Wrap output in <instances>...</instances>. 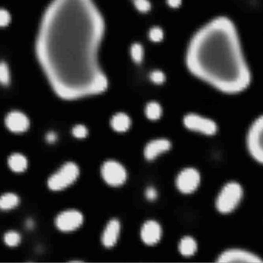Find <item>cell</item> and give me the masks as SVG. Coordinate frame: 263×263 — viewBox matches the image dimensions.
<instances>
[{"label":"cell","instance_id":"6da1fadb","mask_svg":"<svg viewBox=\"0 0 263 263\" xmlns=\"http://www.w3.org/2000/svg\"><path fill=\"white\" fill-rule=\"evenodd\" d=\"M185 63L193 77L226 95L245 92L252 82L239 33L227 16L212 18L196 30Z\"/></svg>","mask_w":263,"mask_h":263},{"label":"cell","instance_id":"7a4b0ae2","mask_svg":"<svg viewBox=\"0 0 263 263\" xmlns=\"http://www.w3.org/2000/svg\"><path fill=\"white\" fill-rule=\"evenodd\" d=\"M245 198L243 185L236 180L225 182L215 195L214 208L220 215H229L236 212Z\"/></svg>","mask_w":263,"mask_h":263},{"label":"cell","instance_id":"3957f363","mask_svg":"<svg viewBox=\"0 0 263 263\" xmlns=\"http://www.w3.org/2000/svg\"><path fill=\"white\" fill-rule=\"evenodd\" d=\"M245 147L250 159L263 166V114L254 118L248 127Z\"/></svg>","mask_w":263,"mask_h":263},{"label":"cell","instance_id":"277c9868","mask_svg":"<svg viewBox=\"0 0 263 263\" xmlns=\"http://www.w3.org/2000/svg\"><path fill=\"white\" fill-rule=\"evenodd\" d=\"M182 123L188 132L207 138L215 137L220 130L218 123L215 120L196 112L186 114L183 117Z\"/></svg>","mask_w":263,"mask_h":263},{"label":"cell","instance_id":"5b68a950","mask_svg":"<svg viewBox=\"0 0 263 263\" xmlns=\"http://www.w3.org/2000/svg\"><path fill=\"white\" fill-rule=\"evenodd\" d=\"M202 173L195 167L182 168L176 179V186L181 194L191 195L195 194L202 185Z\"/></svg>","mask_w":263,"mask_h":263},{"label":"cell","instance_id":"8992f818","mask_svg":"<svg viewBox=\"0 0 263 263\" xmlns=\"http://www.w3.org/2000/svg\"><path fill=\"white\" fill-rule=\"evenodd\" d=\"M79 176V168L73 162L63 165L57 172L50 176L48 186L53 191H60L72 185Z\"/></svg>","mask_w":263,"mask_h":263},{"label":"cell","instance_id":"52a82bcc","mask_svg":"<svg viewBox=\"0 0 263 263\" xmlns=\"http://www.w3.org/2000/svg\"><path fill=\"white\" fill-rule=\"evenodd\" d=\"M217 262H261L262 257L256 252L245 248L230 247L220 252Z\"/></svg>","mask_w":263,"mask_h":263},{"label":"cell","instance_id":"ba28073f","mask_svg":"<svg viewBox=\"0 0 263 263\" xmlns=\"http://www.w3.org/2000/svg\"><path fill=\"white\" fill-rule=\"evenodd\" d=\"M101 174L103 180L114 187L123 185L127 179L125 168L115 161L104 162L101 168Z\"/></svg>","mask_w":263,"mask_h":263},{"label":"cell","instance_id":"9c48e42d","mask_svg":"<svg viewBox=\"0 0 263 263\" xmlns=\"http://www.w3.org/2000/svg\"><path fill=\"white\" fill-rule=\"evenodd\" d=\"M83 217L77 210H68L56 218V226L62 232H72L83 224Z\"/></svg>","mask_w":263,"mask_h":263},{"label":"cell","instance_id":"30bf717a","mask_svg":"<svg viewBox=\"0 0 263 263\" xmlns=\"http://www.w3.org/2000/svg\"><path fill=\"white\" fill-rule=\"evenodd\" d=\"M162 227L159 223L153 220L146 222L141 229V239L147 246L158 244L162 238Z\"/></svg>","mask_w":263,"mask_h":263},{"label":"cell","instance_id":"8fae6325","mask_svg":"<svg viewBox=\"0 0 263 263\" xmlns=\"http://www.w3.org/2000/svg\"><path fill=\"white\" fill-rule=\"evenodd\" d=\"M171 143L165 138H159L150 141L144 148V157L148 161L155 160L156 158L169 151Z\"/></svg>","mask_w":263,"mask_h":263},{"label":"cell","instance_id":"7c38bea8","mask_svg":"<svg viewBox=\"0 0 263 263\" xmlns=\"http://www.w3.org/2000/svg\"><path fill=\"white\" fill-rule=\"evenodd\" d=\"M6 125L10 132L23 133L29 128L30 121L24 114L19 112H13L7 115Z\"/></svg>","mask_w":263,"mask_h":263},{"label":"cell","instance_id":"4fadbf2b","mask_svg":"<svg viewBox=\"0 0 263 263\" xmlns=\"http://www.w3.org/2000/svg\"><path fill=\"white\" fill-rule=\"evenodd\" d=\"M121 225L117 220H112L107 223L102 235L101 241L103 246L112 248L116 244L119 237Z\"/></svg>","mask_w":263,"mask_h":263},{"label":"cell","instance_id":"5bb4252c","mask_svg":"<svg viewBox=\"0 0 263 263\" xmlns=\"http://www.w3.org/2000/svg\"><path fill=\"white\" fill-rule=\"evenodd\" d=\"M179 252L185 258L194 256L199 252V243L192 235H184L179 243Z\"/></svg>","mask_w":263,"mask_h":263},{"label":"cell","instance_id":"9a60e30c","mask_svg":"<svg viewBox=\"0 0 263 263\" xmlns=\"http://www.w3.org/2000/svg\"><path fill=\"white\" fill-rule=\"evenodd\" d=\"M112 126L114 130L118 132H125L130 126V119L124 113L115 115L112 119Z\"/></svg>","mask_w":263,"mask_h":263},{"label":"cell","instance_id":"2e32d148","mask_svg":"<svg viewBox=\"0 0 263 263\" xmlns=\"http://www.w3.org/2000/svg\"><path fill=\"white\" fill-rule=\"evenodd\" d=\"M9 166L15 172H24L27 168V160L20 154H13L9 158Z\"/></svg>","mask_w":263,"mask_h":263},{"label":"cell","instance_id":"e0dca14e","mask_svg":"<svg viewBox=\"0 0 263 263\" xmlns=\"http://www.w3.org/2000/svg\"><path fill=\"white\" fill-rule=\"evenodd\" d=\"M145 115L147 118L151 121L160 119L162 115V108L161 105L157 102H150L147 103L145 108Z\"/></svg>","mask_w":263,"mask_h":263},{"label":"cell","instance_id":"ac0fdd59","mask_svg":"<svg viewBox=\"0 0 263 263\" xmlns=\"http://www.w3.org/2000/svg\"><path fill=\"white\" fill-rule=\"evenodd\" d=\"M19 202L17 195L13 193H7L1 197L0 207L3 210H10L17 206Z\"/></svg>","mask_w":263,"mask_h":263},{"label":"cell","instance_id":"d6986e66","mask_svg":"<svg viewBox=\"0 0 263 263\" xmlns=\"http://www.w3.org/2000/svg\"><path fill=\"white\" fill-rule=\"evenodd\" d=\"M21 237L19 233L14 231H10L4 235V242L10 247H15L20 243Z\"/></svg>","mask_w":263,"mask_h":263},{"label":"cell","instance_id":"ffe728a7","mask_svg":"<svg viewBox=\"0 0 263 263\" xmlns=\"http://www.w3.org/2000/svg\"><path fill=\"white\" fill-rule=\"evenodd\" d=\"M130 54H132V59L136 63H141L142 61L143 55V48L139 43H135L130 49Z\"/></svg>","mask_w":263,"mask_h":263},{"label":"cell","instance_id":"44dd1931","mask_svg":"<svg viewBox=\"0 0 263 263\" xmlns=\"http://www.w3.org/2000/svg\"><path fill=\"white\" fill-rule=\"evenodd\" d=\"M0 80L4 85H8L10 82V74L8 67L3 62L0 66Z\"/></svg>","mask_w":263,"mask_h":263},{"label":"cell","instance_id":"7402d4cb","mask_svg":"<svg viewBox=\"0 0 263 263\" xmlns=\"http://www.w3.org/2000/svg\"><path fill=\"white\" fill-rule=\"evenodd\" d=\"M149 36L153 42H161L164 38L163 30L160 27H153L149 32Z\"/></svg>","mask_w":263,"mask_h":263},{"label":"cell","instance_id":"603a6c76","mask_svg":"<svg viewBox=\"0 0 263 263\" xmlns=\"http://www.w3.org/2000/svg\"><path fill=\"white\" fill-rule=\"evenodd\" d=\"M150 80L156 84H162L165 81V74L161 71H155L150 74Z\"/></svg>","mask_w":263,"mask_h":263},{"label":"cell","instance_id":"cb8c5ba5","mask_svg":"<svg viewBox=\"0 0 263 263\" xmlns=\"http://www.w3.org/2000/svg\"><path fill=\"white\" fill-rule=\"evenodd\" d=\"M134 3H135V7L142 13H147L151 7L148 0H134Z\"/></svg>","mask_w":263,"mask_h":263},{"label":"cell","instance_id":"d4e9b609","mask_svg":"<svg viewBox=\"0 0 263 263\" xmlns=\"http://www.w3.org/2000/svg\"><path fill=\"white\" fill-rule=\"evenodd\" d=\"M72 133L73 135L76 138L82 139V138H86V135H87V129L86 128L85 126L78 124L73 128Z\"/></svg>","mask_w":263,"mask_h":263},{"label":"cell","instance_id":"484cf974","mask_svg":"<svg viewBox=\"0 0 263 263\" xmlns=\"http://www.w3.org/2000/svg\"><path fill=\"white\" fill-rule=\"evenodd\" d=\"M10 22V15L7 10H1L0 11V25L7 27Z\"/></svg>","mask_w":263,"mask_h":263},{"label":"cell","instance_id":"4316f807","mask_svg":"<svg viewBox=\"0 0 263 263\" xmlns=\"http://www.w3.org/2000/svg\"><path fill=\"white\" fill-rule=\"evenodd\" d=\"M145 196L147 200L155 201L158 198V191L153 187H149L145 191Z\"/></svg>","mask_w":263,"mask_h":263},{"label":"cell","instance_id":"83f0119b","mask_svg":"<svg viewBox=\"0 0 263 263\" xmlns=\"http://www.w3.org/2000/svg\"><path fill=\"white\" fill-rule=\"evenodd\" d=\"M46 140H47V142L50 143V144H53V143L56 142V141L57 140V134L53 132H49L47 136H46Z\"/></svg>","mask_w":263,"mask_h":263},{"label":"cell","instance_id":"f1b7e54d","mask_svg":"<svg viewBox=\"0 0 263 263\" xmlns=\"http://www.w3.org/2000/svg\"><path fill=\"white\" fill-rule=\"evenodd\" d=\"M167 3L171 8H179L182 5V0H167Z\"/></svg>","mask_w":263,"mask_h":263},{"label":"cell","instance_id":"f546056e","mask_svg":"<svg viewBox=\"0 0 263 263\" xmlns=\"http://www.w3.org/2000/svg\"><path fill=\"white\" fill-rule=\"evenodd\" d=\"M27 227L30 228V229H31V228L33 226V221H32V220H29V221H27Z\"/></svg>","mask_w":263,"mask_h":263}]
</instances>
